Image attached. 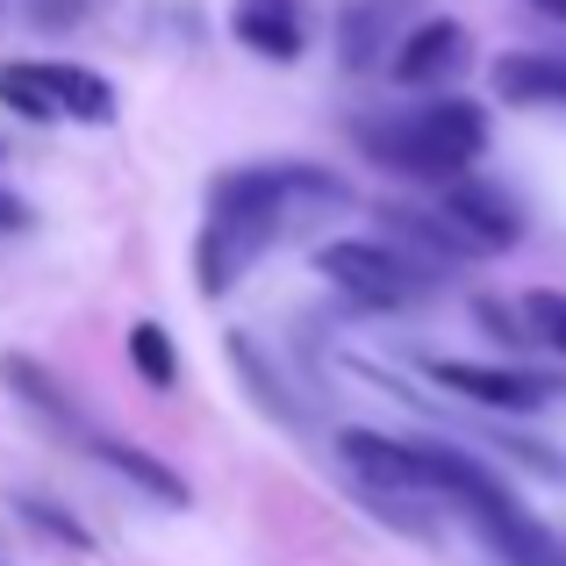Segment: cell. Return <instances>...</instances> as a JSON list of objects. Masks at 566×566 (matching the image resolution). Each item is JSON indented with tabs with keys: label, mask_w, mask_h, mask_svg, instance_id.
<instances>
[{
	"label": "cell",
	"mask_w": 566,
	"mask_h": 566,
	"mask_svg": "<svg viewBox=\"0 0 566 566\" xmlns=\"http://www.w3.org/2000/svg\"><path fill=\"white\" fill-rule=\"evenodd\" d=\"M430 380L452 387V395L481 401V409H545L559 395L553 380L516 374V366H473V359H430Z\"/></svg>",
	"instance_id": "obj_5"
},
{
	"label": "cell",
	"mask_w": 566,
	"mask_h": 566,
	"mask_svg": "<svg viewBox=\"0 0 566 566\" xmlns=\"http://www.w3.org/2000/svg\"><path fill=\"white\" fill-rule=\"evenodd\" d=\"M366 151L380 166L409 172V180H459L488 151V108H473V101H430V108H409L395 123H374L366 129Z\"/></svg>",
	"instance_id": "obj_3"
},
{
	"label": "cell",
	"mask_w": 566,
	"mask_h": 566,
	"mask_svg": "<svg viewBox=\"0 0 566 566\" xmlns=\"http://www.w3.org/2000/svg\"><path fill=\"white\" fill-rule=\"evenodd\" d=\"M0 230H29V201H14L8 187H0Z\"/></svg>",
	"instance_id": "obj_18"
},
{
	"label": "cell",
	"mask_w": 566,
	"mask_h": 566,
	"mask_svg": "<svg viewBox=\"0 0 566 566\" xmlns=\"http://www.w3.org/2000/svg\"><path fill=\"white\" fill-rule=\"evenodd\" d=\"M0 101H8L22 123H65V108H57L43 65H0Z\"/></svg>",
	"instance_id": "obj_14"
},
{
	"label": "cell",
	"mask_w": 566,
	"mask_h": 566,
	"mask_svg": "<svg viewBox=\"0 0 566 566\" xmlns=\"http://www.w3.org/2000/svg\"><path fill=\"white\" fill-rule=\"evenodd\" d=\"M538 14H553V22H566V0H531Z\"/></svg>",
	"instance_id": "obj_19"
},
{
	"label": "cell",
	"mask_w": 566,
	"mask_h": 566,
	"mask_svg": "<svg viewBox=\"0 0 566 566\" xmlns=\"http://www.w3.org/2000/svg\"><path fill=\"white\" fill-rule=\"evenodd\" d=\"M94 459H101L108 473H123V481H137L144 495L172 502V510H187V495H193V488H187L180 473L166 467V459H158V452H144V444H129V438H94Z\"/></svg>",
	"instance_id": "obj_11"
},
{
	"label": "cell",
	"mask_w": 566,
	"mask_h": 566,
	"mask_svg": "<svg viewBox=\"0 0 566 566\" xmlns=\"http://www.w3.org/2000/svg\"><path fill=\"white\" fill-rule=\"evenodd\" d=\"M22 516H29V524H36V531H51V538H65V545H72V553H86V545H94V538H86V531H80V524H72V516H57V510H51V502H36V495H29V502H22Z\"/></svg>",
	"instance_id": "obj_17"
},
{
	"label": "cell",
	"mask_w": 566,
	"mask_h": 566,
	"mask_svg": "<svg viewBox=\"0 0 566 566\" xmlns=\"http://www.w3.org/2000/svg\"><path fill=\"white\" fill-rule=\"evenodd\" d=\"M516 323H524V331L538 337L545 352H566V294H553V287H531L524 302H516Z\"/></svg>",
	"instance_id": "obj_16"
},
{
	"label": "cell",
	"mask_w": 566,
	"mask_h": 566,
	"mask_svg": "<svg viewBox=\"0 0 566 566\" xmlns=\"http://www.w3.org/2000/svg\"><path fill=\"white\" fill-rule=\"evenodd\" d=\"M316 273L359 308H401V302L423 294V265L401 259L395 244H380V237H337V244H323Z\"/></svg>",
	"instance_id": "obj_4"
},
{
	"label": "cell",
	"mask_w": 566,
	"mask_h": 566,
	"mask_svg": "<svg viewBox=\"0 0 566 566\" xmlns=\"http://www.w3.org/2000/svg\"><path fill=\"white\" fill-rule=\"evenodd\" d=\"M495 94L516 108H566V51H516L495 65Z\"/></svg>",
	"instance_id": "obj_10"
},
{
	"label": "cell",
	"mask_w": 566,
	"mask_h": 566,
	"mask_svg": "<svg viewBox=\"0 0 566 566\" xmlns=\"http://www.w3.org/2000/svg\"><path fill=\"white\" fill-rule=\"evenodd\" d=\"M43 80H51L57 108H65L72 123H108V115H115V86L101 80V72H86V65H43Z\"/></svg>",
	"instance_id": "obj_12"
},
{
	"label": "cell",
	"mask_w": 566,
	"mask_h": 566,
	"mask_svg": "<svg viewBox=\"0 0 566 566\" xmlns=\"http://www.w3.org/2000/svg\"><path fill=\"white\" fill-rule=\"evenodd\" d=\"M459 65H467V29L444 22V14L438 22H416L409 36H395V57H387V72H395L401 86H430Z\"/></svg>",
	"instance_id": "obj_8"
},
{
	"label": "cell",
	"mask_w": 566,
	"mask_h": 566,
	"mask_svg": "<svg viewBox=\"0 0 566 566\" xmlns=\"http://www.w3.org/2000/svg\"><path fill=\"white\" fill-rule=\"evenodd\" d=\"M230 29H237V43H244V51L273 57V65L302 57V43H308V22H302V8H294V0H237Z\"/></svg>",
	"instance_id": "obj_9"
},
{
	"label": "cell",
	"mask_w": 566,
	"mask_h": 566,
	"mask_svg": "<svg viewBox=\"0 0 566 566\" xmlns=\"http://www.w3.org/2000/svg\"><path fill=\"white\" fill-rule=\"evenodd\" d=\"M0 380H8V387H14V395H22L36 416H51V423H80L72 395H65V387H57L51 374H43L36 359H22V352H14V359H0Z\"/></svg>",
	"instance_id": "obj_13"
},
{
	"label": "cell",
	"mask_w": 566,
	"mask_h": 566,
	"mask_svg": "<svg viewBox=\"0 0 566 566\" xmlns=\"http://www.w3.org/2000/svg\"><path fill=\"white\" fill-rule=\"evenodd\" d=\"M129 366L144 374V387H172V380H180V359H172V337L158 331V323H137V331H129Z\"/></svg>",
	"instance_id": "obj_15"
},
{
	"label": "cell",
	"mask_w": 566,
	"mask_h": 566,
	"mask_svg": "<svg viewBox=\"0 0 566 566\" xmlns=\"http://www.w3.org/2000/svg\"><path fill=\"white\" fill-rule=\"evenodd\" d=\"M302 201H337V187L316 166H251V172H222L208 187V222H201V251L193 273L201 294H222L265 244L280 237V222L302 216Z\"/></svg>",
	"instance_id": "obj_1"
},
{
	"label": "cell",
	"mask_w": 566,
	"mask_h": 566,
	"mask_svg": "<svg viewBox=\"0 0 566 566\" xmlns=\"http://www.w3.org/2000/svg\"><path fill=\"white\" fill-rule=\"evenodd\" d=\"M337 452H345V467L359 473L366 488H380V495H430L423 444H395V438H380V430H345Z\"/></svg>",
	"instance_id": "obj_7"
},
{
	"label": "cell",
	"mask_w": 566,
	"mask_h": 566,
	"mask_svg": "<svg viewBox=\"0 0 566 566\" xmlns=\"http://www.w3.org/2000/svg\"><path fill=\"white\" fill-rule=\"evenodd\" d=\"M444 237H452V244H467V251H510L516 237H524V216H516L495 187H481L467 172V187L444 193Z\"/></svg>",
	"instance_id": "obj_6"
},
{
	"label": "cell",
	"mask_w": 566,
	"mask_h": 566,
	"mask_svg": "<svg viewBox=\"0 0 566 566\" xmlns=\"http://www.w3.org/2000/svg\"><path fill=\"white\" fill-rule=\"evenodd\" d=\"M423 481H430V495L459 502L467 524L481 531L510 566H566V538H553V531H545L538 516L481 467V459L452 452V444H423Z\"/></svg>",
	"instance_id": "obj_2"
}]
</instances>
